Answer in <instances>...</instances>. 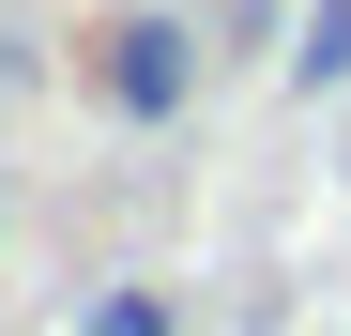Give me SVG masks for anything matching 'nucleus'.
I'll return each instance as SVG.
<instances>
[{"mask_svg":"<svg viewBox=\"0 0 351 336\" xmlns=\"http://www.w3.org/2000/svg\"><path fill=\"white\" fill-rule=\"evenodd\" d=\"M92 92L123 107V123H168V107L199 92V31H184V16H107V46H92Z\"/></svg>","mask_w":351,"mask_h":336,"instance_id":"f257e3e1","label":"nucleus"},{"mask_svg":"<svg viewBox=\"0 0 351 336\" xmlns=\"http://www.w3.org/2000/svg\"><path fill=\"white\" fill-rule=\"evenodd\" d=\"M306 92H351V0H306V46H290Z\"/></svg>","mask_w":351,"mask_h":336,"instance_id":"f03ea898","label":"nucleus"},{"mask_svg":"<svg viewBox=\"0 0 351 336\" xmlns=\"http://www.w3.org/2000/svg\"><path fill=\"white\" fill-rule=\"evenodd\" d=\"M77 336H168V291H92Z\"/></svg>","mask_w":351,"mask_h":336,"instance_id":"7ed1b4c3","label":"nucleus"}]
</instances>
